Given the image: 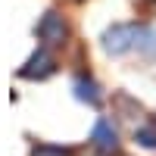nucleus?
Listing matches in <instances>:
<instances>
[{"mask_svg": "<svg viewBox=\"0 0 156 156\" xmlns=\"http://www.w3.org/2000/svg\"><path fill=\"white\" fill-rule=\"evenodd\" d=\"M75 97L81 100V103H97L100 100V94H97V81L94 78H75Z\"/></svg>", "mask_w": 156, "mask_h": 156, "instance_id": "39448f33", "label": "nucleus"}, {"mask_svg": "<svg viewBox=\"0 0 156 156\" xmlns=\"http://www.w3.org/2000/svg\"><path fill=\"white\" fill-rule=\"evenodd\" d=\"M37 37L47 44V47H53V44H62L69 37V25L62 22V16L56 9H50V12H44V19L37 22Z\"/></svg>", "mask_w": 156, "mask_h": 156, "instance_id": "f03ea898", "label": "nucleus"}, {"mask_svg": "<svg viewBox=\"0 0 156 156\" xmlns=\"http://www.w3.org/2000/svg\"><path fill=\"white\" fill-rule=\"evenodd\" d=\"M137 140H140V147H147V150H156V125H147V128H140V131H137Z\"/></svg>", "mask_w": 156, "mask_h": 156, "instance_id": "423d86ee", "label": "nucleus"}, {"mask_svg": "<svg viewBox=\"0 0 156 156\" xmlns=\"http://www.w3.org/2000/svg\"><path fill=\"white\" fill-rule=\"evenodd\" d=\"M137 34H140V25H112V28L103 34V50L112 56L125 53V50L137 47Z\"/></svg>", "mask_w": 156, "mask_h": 156, "instance_id": "f257e3e1", "label": "nucleus"}, {"mask_svg": "<svg viewBox=\"0 0 156 156\" xmlns=\"http://www.w3.org/2000/svg\"><path fill=\"white\" fill-rule=\"evenodd\" d=\"M53 69H56L53 56H50L47 50H37V53H31V56H28V62L19 69V75H22V78H47Z\"/></svg>", "mask_w": 156, "mask_h": 156, "instance_id": "20e7f679", "label": "nucleus"}, {"mask_svg": "<svg viewBox=\"0 0 156 156\" xmlns=\"http://www.w3.org/2000/svg\"><path fill=\"white\" fill-rule=\"evenodd\" d=\"M90 144H94V150H100V153H115L119 150V131H115V125H112V119H97V125H94V131H90Z\"/></svg>", "mask_w": 156, "mask_h": 156, "instance_id": "7ed1b4c3", "label": "nucleus"}, {"mask_svg": "<svg viewBox=\"0 0 156 156\" xmlns=\"http://www.w3.org/2000/svg\"><path fill=\"white\" fill-rule=\"evenodd\" d=\"M34 156H69V150H62V147H47V144H41V147H34Z\"/></svg>", "mask_w": 156, "mask_h": 156, "instance_id": "0eeeda50", "label": "nucleus"}]
</instances>
